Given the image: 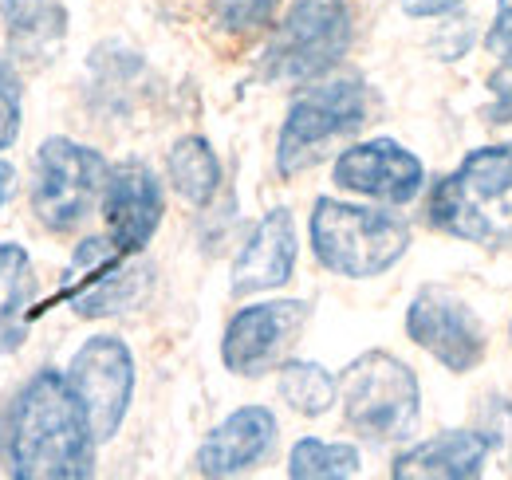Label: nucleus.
<instances>
[{
	"instance_id": "f257e3e1",
	"label": "nucleus",
	"mask_w": 512,
	"mask_h": 480,
	"mask_svg": "<svg viewBox=\"0 0 512 480\" xmlns=\"http://www.w3.org/2000/svg\"><path fill=\"white\" fill-rule=\"evenodd\" d=\"M95 429L67 374L36 370L0 414V461L20 480H83L95 469Z\"/></svg>"
},
{
	"instance_id": "f03ea898",
	"label": "nucleus",
	"mask_w": 512,
	"mask_h": 480,
	"mask_svg": "<svg viewBox=\"0 0 512 480\" xmlns=\"http://www.w3.org/2000/svg\"><path fill=\"white\" fill-rule=\"evenodd\" d=\"M312 252L327 272L347 280H375L390 272L406 248H410V225L394 213L351 205L320 197L312 209Z\"/></svg>"
},
{
	"instance_id": "7ed1b4c3",
	"label": "nucleus",
	"mask_w": 512,
	"mask_h": 480,
	"mask_svg": "<svg viewBox=\"0 0 512 480\" xmlns=\"http://www.w3.org/2000/svg\"><path fill=\"white\" fill-rule=\"evenodd\" d=\"M111 166L99 150L75 138H48L32 158V213L52 233H75L99 205Z\"/></svg>"
},
{
	"instance_id": "20e7f679",
	"label": "nucleus",
	"mask_w": 512,
	"mask_h": 480,
	"mask_svg": "<svg viewBox=\"0 0 512 480\" xmlns=\"http://www.w3.org/2000/svg\"><path fill=\"white\" fill-rule=\"evenodd\" d=\"M343 418L359 437L398 441L414 429L422 410V386L414 370L390 351H367L339 374Z\"/></svg>"
},
{
	"instance_id": "39448f33",
	"label": "nucleus",
	"mask_w": 512,
	"mask_h": 480,
	"mask_svg": "<svg viewBox=\"0 0 512 480\" xmlns=\"http://www.w3.org/2000/svg\"><path fill=\"white\" fill-rule=\"evenodd\" d=\"M367 122V91L355 79H331L312 91H304L280 126L276 142V170L284 178H296L327 158L335 142L355 134Z\"/></svg>"
},
{
	"instance_id": "423d86ee",
	"label": "nucleus",
	"mask_w": 512,
	"mask_h": 480,
	"mask_svg": "<svg viewBox=\"0 0 512 480\" xmlns=\"http://www.w3.org/2000/svg\"><path fill=\"white\" fill-rule=\"evenodd\" d=\"M351 48V12L343 0H296L264 48V75L276 83L320 79Z\"/></svg>"
},
{
	"instance_id": "0eeeda50",
	"label": "nucleus",
	"mask_w": 512,
	"mask_h": 480,
	"mask_svg": "<svg viewBox=\"0 0 512 480\" xmlns=\"http://www.w3.org/2000/svg\"><path fill=\"white\" fill-rule=\"evenodd\" d=\"M512 197V146H481L473 150L449 178L430 193V221L449 237L493 244L501 229L485 213L489 205H505Z\"/></svg>"
},
{
	"instance_id": "6e6552de",
	"label": "nucleus",
	"mask_w": 512,
	"mask_h": 480,
	"mask_svg": "<svg viewBox=\"0 0 512 480\" xmlns=\"http://www.w3.org/2000/svg\"><path fill=\"white\" fill-rule=\"evenodd\" d=\"M150 296V264L134 260L111 237H87L64 272V303L83 319L130 311Z\"/></svg>"
},
{
	"instance_id": "1a4fd4ad",
	"label": "nucleus",
	"mask_w": 512,
	"mask_h": 480,
	"mask_svg": "<svg viewBox=\"0 0 512 480\" xmlns=\"http://www.w3.org/2000/svg\"><path fill=\"white\" fill-rule=\"evenodd\" d=\"M67 382L83 402L99 441H111L134 398V355L119 335H91L67 362Z\"/></svg>"
},
{
	"instance_id": "9d476101",
	"label": "nucleus",
	"mask_w": 512,
	"mask_h": 480,
	"mask_svg": "<svg viewBox=\"0 0 512 480\" xmlns=\"http://www.w3.org/2000/svg\"><path fill=\"white\" fill-rule=\"evenodd\" d=\"M406 335L453 374H469L485 359V323H481V315L442 284H430L410 300Z\"/></svg>"
},
{
	"instance_id": "9b49d317",
	"label": "nucleus",
	"mask_w": 512,
	"mask_h": 480,
	"mask_svg": "<svg viewBox=\"0 0 512 480\" xmlns=\"http://www.w3.org/2000/svg\"><path fill=\"white\" fill-rule=\"evenodd\" d=\"M308 315L312 303L304 300H268L241 307L225 327L221 362L241 378H260L276 370L292 351V343L300 339V331L308 327Z\"/></svg>"
},
{
	"instance_id": "f8f14e48",
	"label": "nucleus",
	"mask_w": 512,
	"mask_h": 480,
	"mask_svg": "<svg viewBox=\"0 0 512 480\" xmlns=\"http://www.w3.org/2000/svg\"><path fill=\"white\" fill-rule=\"evenodd\" d=\"M331 178L347 193L375 197V201H386V205H406V201H414L422 193L426 170L402 142L371 138V142L347 146L335 158Z\"/></svg>"
},
{
	"instance_id": "ddd939ff",
	"label": "nucleus",
	"mask_w": 512,
	"mask_h": 480,
	"mask_svg": "<svg viewBox=\"0 0 512 480\" xmlns=\"http://www.w3.org/2000/svg\"><path fill=\"white\" fill-rule=\"evenodd\" d=\"M162 213H166L162 181L154 178L150 166L123 162L111 170L107 193H103V221H107V237L123 252L138 256L150 244V237L158 233Z\"/></svg>"
},
{
	"instance_id": "4468645a",
	"label": "nucleus",
	"mask_w": 512,
	"mask_h": 480,
	"mask_svg": "<svg viewBox=\"0 0 512 480\" xmlns=\"http://www.w3.org/2000/svg\"><path fill=\"white\" fill-rule=\"evenodd\" d=\"M300 240H296V221L288 209H268L256 229L249 233L245 248L233 260V296H253V292H272L284 288L296 272Z\"/></svg>"
},
{
	"instance_id": "2eb2a0df",
	"label": "nucleus",
	"mask_w": 512,
	"mask_h": 480,
	"mask_svg": "<svg viewBox=\"0 0 512 480\" xmlns=\"http://www.w3.org/2000/svg\"><path fill=\"white\" fill-rule=\"evenodd\" d=\"M276 414L268 406H241L221 425L209 429V437L197 449V473L201 477H237L260 465L276 445Z\"/></svg>"
},
{
	"instance_id": "dca6fc26",
	"label": "nucleus",
	"mask_w": 512,
	"mask_h": 480,
	"mask_svg": "<svg viewBox=\"0 0 512 480\" xmlns=\"http://www.w3.org/2000/svg\"><path fill=\"white\" fill-rule=\"evenodd\" d=\"M493 449L497 441L481 429H446L398 453L390 473L402 480H469L485 469Z\"/></svg>"
},
{
	"instance_id": "f3484780",
	"label": "nucleus",
	"mask_w": 512,
	"mask_h": 480,
	"mask_svg": "<svg viewBox=\"0 0 512 480\" xmlns=\"http://www.w3.org/2000/svg\"><path fill=\"white\" fill-rule=\"evenodd\" d=\"M36 300V268L28 248L0 244V355H12L28 339V315Z\"/></svg>"
},
{
	"instance_id": "a211bd4d",
	"label": "nucleus",
	"mask_w": 512,
	"mask_h": 480,
	"mask_svg": "<svg viewBox=\"0 0 512 480\" xmlns=\"http://www.w3.org/2000/svg\"><path fill=\"white\" fill-rule=\"evenodd\" d=\"M166 174H170V185L190 205H209L221 189V162L201 134H186L174 142V150L166 158Z\"/></svg>"
},
{
	"instance_id": "6ab92c4d",
	"label": "nucleus",
	"mask_w": 512,
	"mask_h": 480,
	"mask_svg": "<svg viewBox=\"0 0 512 480\" xmlns=\"http://www.w3.org/2000/svg\"><path fill=\"white\" fill-rule=\"evenodd\" d=\"M276 390L304 418H323L339 402V382L331 378V370L308 359L284 362L280 366V378H276Z\"/></svg>"
},
{
	"instance_id": "aec40b11",
	"label": "nucleus",
	"mask_w": 512,
	"mask_h": 480,
	"mask_svg": "<svg viewBox=\"0 0 512 480\" xmlns=\"http://www.w3.org/2000/svg\"><path fill=\"white\" fill-rule=\"evenodd\" d=\"M363 457L355 445L343 441H323V437H304L288 453V477L292 480H343L359 477Z\"/></svg>"
},
{
	"instance_id": "412c9836",
	"label": "nucleus",
	"mask_w": 512,
	"mask_h": 480,
	"mask_svg": "<svg viewBox=\"0 0 512 480\" xmlns=\"http://www.w3.org/2000/svg\"><path fill=\"white\" fill-rule=\"evenodd\" d=\"M20 115H24V99H20V79L8 63L0 60V150H8L20 138Z\"/></svg>"
},
{
	"instance_id": "4be33fe9",
	"label": "nucleus",
	"mask_w": 512,
	"mask_h": 480,
	"mask_svg": "<svg viewBox=\"0 0 512 480\" xmlns=\"http://www.w3.org/2000/svg\"><path fill=\"white\" fill-rule=\"evenodd\" d=\"M280 0H217V24L229 32H249L268 24Z\"/></svg>"
},
{
	"instance_id": "5701e85b",
	"label": "nucleus",
	"mask_w": 512,
	"mask_h": 480,
	"mask_svg": "<svg viewBox=\"0 0 512 480\" xmlns=\"http://www.w3.org/2000/svg\"><path fill=\"white\" fill-rule=\"evenodd\" d=\"M485 44L501 60V67L512 71V0H497V16H493V28H489Z\"/></svg>"
},
{
	"instance_id": "b1692460",
	"label": "nucleus",
	"mask_w": 512,
	"mask_h": 480,
	"mask_svg": "<svg viewBox=\"0 0 512 480\" xmlns=\"http://www.w3.org/2000/svg\"><path fill=\"white\" fill-rule=\"evenodd\" d=\"M40 12H44V0H0V16L8 28H32L40 24Z\"/></svg>"
},
{
	"instance_id": "393cba45",
	"label": "nucleus",
	"mask_w": 512,
	"mask_h": 480,
	"mask_svg": "<svg viewBox=\"0 0 512 480\" xmlns=\"http://www.w3.org/2000/svg\"><path fill=\"white\" fill-rule=\"evenodd\" d=\"M461 0H402L406 16H442L449 8H457Z\"/></svg>"
},
{
	"instance_id": "a878e982",
	"label": "nucleus",
	"mask_w": 512,
	"mask_h": 480,
	"mask_svg": "<svg viewBox=\"0 0 512 480\" xmlns=\"http://www.w3.org/2000/svg\"><path fill=\"white\" fill-rule=\"evenodd\" d=\"M493 87H497V103H493L489 119H493V122H512V83H509V79H497Z\"/></svg>"
},
{
	"instance_id": "bb28decb",
	"label": "nucleus",
	"mask_w": 512,
	"mask_h": 480,
	"mask_svg": "<svg viewBox=\"0 0 512 480\" xmlns=\"http://www.w3.org/2000/svg\"><path fill=\"white\" fill-rule=\"evenodd\" d=\"M12 189H16V170H12V166L0 158V209L12 201Z\"/></svg>"
}]
</instances>
